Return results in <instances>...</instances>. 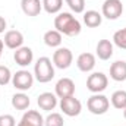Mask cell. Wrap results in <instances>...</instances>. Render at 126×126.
Masks as SVG:
<instances>
[{
  "mask_svg": "<svg viewBox=\"0 0 126 126\" xmlns=\"http://www.w3.org/2000/svg\"><path fill=\"white\" fill-rule=\"evenodd\" d=\"M54 30H57L62 35L76 37L81 34L82 25L70 12H60L54 18Z\"/></svg>",
  "mask_w": 126,
  "mask_h": 126,
  "instance_id": "cell-1",
  "label": "cell"
},
{
  "mask_svg": "<svg viewBox=\"0 0 126 126\" xmlns=\"http://www.w3.org/2000/svg\"><path fill=\"white\" fill-rule=\"evenodd\" d=\"M34 78L40 84H47L54 78V64L51 59L43 56L34 64Z\"/></svg>",
  "mask_w": 126,
  "mask_h": 126,
  "instance_id": "cell-2",
  "label": "cell"
},
{
  "mask_svg": "<svg viewBox=\"0 0 126 126\" xmlns=\"http://www.w3.org/2000/svg\"><path fill=\"white\" fill-rule=\"evenodd\" d=\"M87 109L95 116L106 114L110 109V100L104 94H93L87 101Z\"/></svg>",
  "mask_w": 126,
  "mask_h": 126,
  "instance_id": "cell-3",
  "label": "cell"
},
{
  "mask_svg": "<svg viewBox=\"0 0 126 126\" xmlns=\"http://www.w3.org/2000/svg\"><path fill=\"white\" fill-rule=\"evenodd\" d=\"M34 75H32L30 70L27 69H22V70H18L16 73L12 75V85L21 91V93H25L28 90H31L32 85H34Z\"/></svg>",
  "mask_w": 126,
  "mask_h": 126,
  "instance_id": "cell-4",
  "label": "cell"
},
{
  "mask_svg": "<svg viewBox=\"0 0 126 126\" xmlns=\"http://www.w3.org/2000/svg\"><path fill=\"white\" fill-rule=\"evenodd\" d=\"M109 85V78L103 72H93L87 78V88L93 94H101Z\"/></svg>",
  "mask_w": 126,
  "mask_h": 126,
  "instance_id": "cell-5",
  "label": "cell"
},
{
  "mask_svg": "<svg viewBox=\"0 0 126 126\" xmlns=\"http://www.w3.org/2000/svg\"><path fill=\"white\" fill-rule=\"evenodd\" d=\"M123 13V3L122 0H104L101 6V15L103 18L109 21H116Z\"/></svg>",
  "mask_w": 126,
  "mask_h": 126,
  "instance_id": "cell-6",
  "label": "cell"
},
{
  "mask_svg": "<svg viewBox=\"0 0 126 126\" xmlns=\"http://www.w3.org/2000/svg\"><path fill=\"white\" fill-rule=\"evenodd\" d=\"M60 110L63 111V114L69 116V117H75L79 116L82 111V104L78 98H75V95L72 97H66V98H60Z\"/></svg>",
  "mask_w": 126,
  "mask_h": 126,
  "instance_id": "cell-7",
  "label": "cell"
},
{
  "mask_svg": "<svg viewBox=\"0 0 126 126\" xmlns=\"http://www.w3.org/2000/svg\"><path fill=\"white\" fill-rule=\"evenodd\" d=\"M53 64L59 69H67L70 67V64L73 62V54L67 47H59L54 53H53V59H51Z\"/></svg>",
  "mask_w": 126,
  "mask_h": 126,
  "instance_id": "cell-8",
  "label": "cell"
},
{
  "mask_svg": "<svg viewBox=\"0 0 126 126\" xmlns=\"http://www.w3.org/2000/svg\"><path fill=\"white\" fill-rule=\"evenodd\" d=\"M54 94L57 95V98H66L75 95V82L70 78H60L56 82Z\"/></svg>",
  "mask_w": 126,
  "mask_h": 126,
  "instance_id": "cell-9",
  "label": "cell"
},
{
  "mask_svg": "<svg viewBox=\"0 0 126 126\" xmlns=\"http://www.w3.org/2000/svg\"><path fill=\"white\" fill-rule=\"evenodd\" d=\"M16 126H44V117L38 110H27Z\"/></svg>",
  "mask_w": 126,
  "mask_h": 126,
  "instance_id": "cell-10",
  "label": "cell"
},
{
  "mask_svg": "<svg viewBox=\"0 0 126 126\" xmlns=\"http://www.w3.org/2000/svg\"><path fill=\"white\" fill-rule=\"evenodd\" d=\"M3 43H4V46L7 48L16 50V48L24 46V35H22V32L18 31V30H10V31H7L4 34Z\"/></svg>",
  "mask_w": 126,
  "mask_h": 126,
  "instance_id": "cell-11",
  "label": "cell"
},
{
  "mask_svg": "<svg viewBox=\"0 0 126 126\" xmlns=\"http://www.w3.org/2000/svg\"><path fill=\"white\" fill-rule=\"evenodd\" d=\"M13 59H15L16 64H19L22 67H27L34 60V51H32V48H30V47L22 46V47L16 48V51L13 54Z\"/></svg>",
  "mask_w": 126,
  "mask_h": 126,
  "instance_id": "cell-12",
  "label": "cell"
},
{
  "mask_svg": "<svg viewBox=\"0 0 126 126\" xmlns=\"http://www.w3.org/2000/svg\"><path fill=\"white\" fill-rule=\"evenodd\" d=\"M37 104L44 111H51L57 107V95L54 93H43L38 95Z\"/></svg>",
  "mask_w": 126,
  "mask_h": 126,
  "instance_id": "cell-13",
  "label": "cell"
},
{
  "mask_svg": "<svg viewBox=\"0 0 126 126\" xmlns=\"http://www.w3.org/2000/svg\"><path fill=\"white\" fill-rule=\"evenodd\" d=\"M76 66L81 72H93V69L95 67V56L93 53H81L76 59Z\"/></svg>",
  "mask_w": 126,
  "mask_h": 126,
  "instance_id": "cell-14",
  "label": "cell"
},
{
  "mask_svg": "<svg viewBox=\"0 0 126 126\" xmlns=\"http://www.w3.org/2000/svg\"><path fill=\"white\" fill-rule=\"evenodd\" d=\"M21 9L27 16H38L43 10L41 0H21Z\"/></svg>",
  "mask_w": 126,
  "mask_h": 126,
  "instance_id": "cell-15",
  "label": "cell"
},
{
  "mask_svg": "<svg viewBox=\"0 0 126 126\" xmlns=\"http://www.w3.org/2000/svg\"><path fill=\"white\" fill-rule=\"evenodd\" d=\"M110 78L116 82L126 81V62L125 60H116L110 64Z\"/></svg>",
  "mask_w": 126,
  "mask_h": 126,
  "instance_id": "cell-16",
  "label": "cell"
},
{
  "mask_svg": "<svg viewBox=\"0 0 126 126\" xmlns=\"http://www.w3.org/2000/svg\"><path fill=\"white\" fill-rule=\"evenodd\" d=\"M95 51L100 60H109L113 56V43L110 40H100L97 43Z\"/></svg>",
  "mask_w": 126,
  "mask_h": 126,
  "instance_id": "cell-17",
  "label": "cell"
},
{
  "mask_svg": "<svg viewBox=\"0 0 126 126\" xmlns=\"http://www.w3.org/2000/svg\"><path fill=\"white\" fill-rule=\"evenodd\" d=\"M44 44L47 47H51V48H59L62 46V41H63V35L57 30H48V31L44 32Z\"/></svg>",
  "mask_w": 126,
  "mask_h": 126,
  "instance_id": "cell-18",
  "label": "cell"
},
{
  "mask_svg": "<svg viewBox=\"0 0 126 126\" xmlns=\"http://www.w3.org/2000/svg\"><path fill=\"white\" fill-rule=\"evenodd\" d=\"M103 22V15L97 10H87L84 12V24L88 28H97Z\"/></svg>",
  "mask_w": 126,
  "mask_h": 126,
  "instance_id": "cell-19",
  "label": "cell"
},
{
  "mask_svg": "<svg viewBox=\"0 0 126 126\" xmlns=\"http://www.w3.org/2000/svg\"><path fill=\"white\" fill-rule=\"evenodd\" d=\"M30 104H31V100L25 93L19 91V93L13 94V97H12V107L16 110H27L30 107Z\"/></svg>",
  "mask_w": 126,
  "mask_h": 126,
  "instance_id": "cell-20",
  "label": "cell"
},
{
  "mask_svg": "<svg viewBox=\"0 0 126 126\" xmlns=\"http://www.w3.org/2000/svg\"><path fill=\"white\" fill-rule=\"evenodd\" d=\"M110 101H111V106L117 110H125L126 109V91L123 90H117L114 91L111 97H110Z\"/></svg>",
  "mask_w": 126,
  "mask_h": 126,
  "instance_id": "cell-21",
  "label": "cell"
},
{
  "mask_svg": "<svg viewBox=\"0 0 126 126\" xmlns=\"http://www.w3.org/2000/svg\"><path fill=\"white\" fill-rule=\"evenodd\" d=\"M41 1H43V9L48 15H56L62 12L63 0H41Z\"/></svg>",
  "mask_w": 126,
  "mask_h": 126,
  "instance_id": "cell-22",
  "label": "cell"
},
{
  "mask_svg": "<svg viewBox=\"0 0 126 126\" xmlns=\"http://www.w3.org/2000/svg\"><path fill=\"white\" fill-rule=\"evenodd\" d=\"M44 126H64V120H63L60 113H54L51 111L46 119H44Z\"/></svg>",
  "mask_w": 126,
  "mask_h": 126,
  "instance_id": "cell-23",
  "label": "cell"
},
{
  "mask_svg": "<svg viewBox=\"0 0 126 126\" xmlns=\"http://www.w3.org/2000/svg\"><path fill=\"white\" fill-rule=\"evenodd\" d=\"M113 44L122 50H126V27L113 34Z\"/></svg>",
  "mask_w": 126,
  "mask_h": 126,
  "instance_id": "cell-24",
  "label": "cell"
},
{
  "mask_svg": "<svg viewBox=\"0 0 126 126\" xmlns=\"http://www.w3.org/2000/svg\"><path fill=\"white\" fill-rule=\"evenodd\" d=\"M69 9L73 13H84L85 12V0H64Z\"/></svg>",
  "mask_w": 126,
  "mask_h": 126,
  "instance_id": "cell-25",
  "label": "cell"
},
{
  "mask_svg": "<svg viewBox=\"0 0 126 126\" xmlns=\"http://www.w3.org/2000/svg\"><path fill=\"white\" fill-rule=\"evenodd\" d=\"M9 82H12V72L7 66L0 64V87L7 85Z\"/></svg>",
  "mask_w": 126,
  "mask_h": 126,
  "instance_id": "cell-26",
  "label": "cell"
},
{
  "mask_svg": "<svg viewBox=\"0 0 126 126\" xmlns=\"http://www.w3.org/2000/svg\"><path fill=\"white\" fill-rule=\"evenodd\" d=\"M0 126H16V120L12 114H0Z\"/></svg>",
  "mask_w": 126,
  "mask_h": 126,
  "instance_id": "cell-27",
  "label": "cell"
},
{
  "mask_svg": "<svg viewBox=\"0 0 126 126\" xmlns=\"http://www.w3.org/2000/svg\"><path fill=\"white\" fill-rule=\"evenodd\" d=\"M6 27H7V22H6V19H4L3 16H0V34H1V32H4Z\"/></svg>",
  "mask_w": 126,
  "mask_h": 126,
  "instance_id": "cell-28",
  "label": "cell"
},
{
  "mask_svg": "<svg viewBox=\"0 0 126 126\" xmlns=\"http://www.w3.org/2000/svg\"><path fill=\"white\" fill-rule=\"evenodd\" d=\"M3 48H4V43H3V40L0 38V59H1V54H3Z\"/></svg>",
  "mask_w": 126,
  "mask_h": 126,
  "instance_id": "cell-29",
  "label": "cell"
},
{
  "mask_svg": "<svg viewBox=\"0 0 126 126\" xmlns=\"http://www.w3.org/2000/svg\"><path fill=\"white\" fill-rule=\"evenodd\" d=\"M123 117H125V119H126V109H125V110H123Z\"/></svg>",
  "mask_w": 126,
  "mask_h": 126,
  "instance_id": "cell-30",
  "label": "cell"
}]
</instances>
